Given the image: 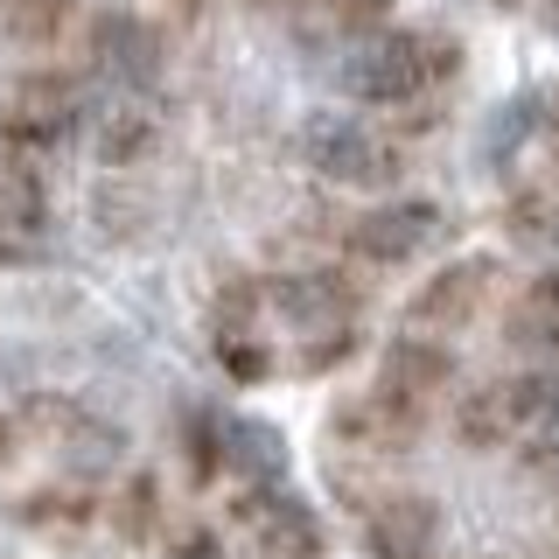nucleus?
<instances>
[{
    "label": "nucleus",
    "mask_w": 559,
    "mask_h": 559,
    "mask_svg": "<svg viewBox=\"0 0 559 559\" xmlns=\"http://www.w3.org/2000/svg\"><path fill=\"white\" fill-rule=\"evenodd\" d=\"M448 384H454L448 343H433V336H399L392 349H384L371 392L349 399V406L336 413V441L357 448V454H399V448H413L419 433H427L433 406L448 399Z\"/></svg>",
    "instance_id": "nucleus-1"
},
{
    "label": "nucleus",
    "mask_w": 559,
    "mask_h": 559,
    "mask_svg": "<svg viewBox=\"0 0 559 559\" xmlns=\"http://www.w3.org/2000/svg\"><path fill=\"white\" fill-rule=\"evenodd\" d=\"M273 343L294 371H336L357 349V287L336 273H287L266 280Z\"/></svg>",
    "instance_id": "nucleus-2"
},
{
    "label": "nucleus",
    "mask_w": 559,
    "mask_h": 559,
    "mask_svg": "<svg viewBox=\"0 0 559 559\" xmlns=\"http://www.w3.org/2000/svg\"><path fill=\"white\" fill-rule=\"evenodd\" d=\"M462 63L454 35L441 28H378L357 57L343 63V84L357 92L364 105H413L427 92H441Z\"/></svg>",
    "instance_id": "nucleus-3"
},
{
    "label": "nucleus",
    "mask_w": 559,
    "mask_h": 559,
    "mask_svg": "<svg viewBox=\"0 0 559 559\" xmlns=\"http://www.w3.org/2000/svg\"><path fill=\"white\" fill-rule=\"evenodd\" d=\"M301 154H308V168L336 189H392L399 168H406L399 140L364 127V119H308Z\"/></svg>",
    "instance_id": "nucleus-4"
},
{
    "label": "nucleus",
    "mask_w": 559,
    "mask_h": 559,
    "mask_svg": "<svg viewBox=\"0 0 559 559\" xmlns=\"http://www.w3.org/2000/svg\"><path fill=\"white\" fill-rule=\"evenodd\" d=\"M231 532L245 559H322V524L301 497H287L280 483H245L231 503Z\"/></svg>",
    "instance_id": "nucleus-5"
},
{
    "label": "nucleus",
    "mask_w": 559,
    "mask_h": 559,
    "mask_svg": "<svg viewBox=\"0 0 559 559\" xmlns=\"http://www.w3.org/2000/svg\"><path fill=\"white\" fill-rule=\"evenodd\" d=\"M210 349L217 364L245 384L280 371V343H273V314H266V280H231L210 308Z\"/></svg>",
    "instance_id": "nucleus-6"
},
{
    "label": "nucleus",
    "mask_w": 559,
    "mask_h": 559,
    "mask_svg": "<svg viewBox=\"0 0 559 559\" xmlns=\"http://www.w3.org/2000/svg\"><path fill=\"white\" fill-rule=\"evenodd\" d=\"M78 119H84L78 84H70L63 70H28V78L14 84L8 112H0V133H8V154L35 162L43 147H57V140L78 133Z\"/></svg>",
    "instance_id": "nucleus-7"
},
{
    "label": "nucleus",
    "mask_w": 559,
    "mask_h": 559,
    "mask_svg": "<svg viewBox=\"0 0 559 559\" xmlns=\"http://www.w3.org/2000/svg\"><path fill=\"white\" fill-rule=\"evenodd\" d=\"M489 294H497V259H454V266H441L427 287L413 294L406 336H433V343L462 336L468 322H483Z\"/></svg>",
    "instance_id": "nucleus-8"
},
{
    "label": "nucleus",
    "mask_w": 559,
    "mask_h": 559,
    "mask_svg": "<svg viewBox=\"0 0 559 559\" xmlns=\"http://www.w3.org/2000/svg\"><path fill=\"white\" fill-rule=\"evenodd\" d=\"M92 70L105 84H119L127 98H140L154 78H162V35L127 8H105L92 22Z\"/></svg>",
    "instance_id": "nucleus-9"
},
{
    "label": "nucleus",
    "mask_w": 559,
    "mask_h": 559,
    "mask_svg": "<svg viewBox=\"0 0 559 559\" xmlns=\"http://www.w3.org/2000/svg\"><path fill=\"white\" fill-rule=\"evenodd\" d=\"M433 238H441V210L413 203V197L378 203V210H364V217L349 224V252L371 259V266H406V259L427 252Z\"/></svg>",
    "instance_id": "nucleus-10"
},
{
    "label": "nucleus",
    "mask_w": 559,
    "mask_h": 559,
    "mask_svg": "<svg viewBox=\"0 0 559 559\" xmlns=\"http://www.w3.org/2000/svg\"><path fill=\"white\" fill-rule=\"evenodd\" d=\"M364 546H371V559H433L441 552V511L419 489H384L364 511Z\"/></svg>",
    "instance_id": "nucleus-11"
},
{
    "label": "nucleus",
    "mask_w": 559,
    "mask_h": 559,
    "mask_svg": "<svg viewBox=\"0 0 559 559\" xmlns=\"http://www.w3.org/2000/svg\"><path fill=\"white\" fill-rule=\"evenodd\" d=\"M43 238H49L43 175H35V162L8 154V162H0V259H8V266H28V259L43 252Z\"/></svg>",
    "instance_id": "nucleus-12"
},
{
    "label": "nucleus",
    "mask_w": 559,
    "mask_h": 559,
    "mask_svg": "<svg viewBox=\"0 0 559 559\" xmlns=\"http://www.w3.org/2000/svg\"><path fill=\"white\" fill-rule=\"evenodd\" d=\"M511 343L524 357H538L546 371H559V273L524 287V301L511 308Z\"/></svg>",
    "instance_id": "nucleus-13"
},
{
    "label": "nucleus",
    "mask_w": 559,
    "mask_h": 559,
    "mask_svg": "<svg viewBox=\"0 0 559 559\" xmlns=\"http://www.w3.org/2000/svg\"><path fill=\"white\" fill-rule=\"evenodd\" d=\"M70 14H78V0H0V35L22 49H43L70 28Z\"/></svg>",
    "instance_id": "nucleus-14"
},
{
    "label": "nucleus",
    "mask_w": 559,
    "mask_h": 559,
    "mask_svg": "<svg viewBox=\"0 0 559 559\" xmlns=\"http://www.w3.org/2000/svg\"><path fill=\"white\" fill-rule=\"evenodd\" d=\"M147 147H154V112L140 98H119L98 119V162H140Z\"/></svg>",
    "instance_id": "nucleus-15"
},
{
    "label": "nucleus",
    "mask_w": 559,
    "mask_h": 559,
    "mask_svg": "<svg viewBox=\"0 0 559 559\" xmlns=\"http://www.w3.org/2000/svg\"><path fill=\"white\" fill-rule=\"evenodd\" d=\"M105 518L119 524V538H147L154 524H162V497H154V483H147V476H133V483H119V489H112Z\"/></svg>",
    "instance_id": "nucleus-16"
},
{
    "label": "nucleus",
    "mask_w": 559,
    "mask_h": 559,
    "mask_svg": "<svg viewBox=\"0 0 559 559\" xmlns=\"http://www.w3.org/2000/svg\"><path fill=\"white\" fill-rule=\"evenodd\" d=\"M399 0H308V14H322L329 28H349V35H378L392 22Z\"/></svg>",
    "instance_id": "nucleus-17"
},
{
    "label": "nucleus",
    "mask_w": 559,
    "mask_h": 559,
    "mask_svg": "<svg viewBox=\"0 0 559 559\" xmlns=\"http://www.w3.org/2000/svg\"><path fill=\"white\" fill-rule=\"evenodd\" d=\"M511 231L518 238H538V245H559V197H552V189L511 203Z\"/></svg>",
    "instance_id": "nucleus-18"
},
{
    "label": "nucleus",
    "mask_w": 559,
    "mask_h": 559,
    "mask_svg": "<svg viewBox=\"0 0 559 559\" xmlns=\"http://www.w3.org/2000/svg\"><path fill=\"white\" fill-rule=\"evenodd\" d=\"M168 559H231V552H224V538H217V532H182Z\"/></svg>",
    "instance_id": "nucleus-19"
},
{
    "label": "nucleus",
    "mask_w": 559,
    "mask_h": 559,
    "mask_svg": "<svg viewBox=\"0 0 559 559\" xmlns=\"http://www.w3.org/2000/svg\"><path fill=\"white\" fill-rule=\"evenodd\" d=\"M168 8H175V14H203L210 0H168Z\"/></svg>",
    "instance_id": "nucleus-20"
}]
</instances>
